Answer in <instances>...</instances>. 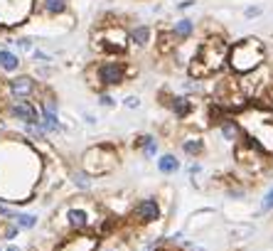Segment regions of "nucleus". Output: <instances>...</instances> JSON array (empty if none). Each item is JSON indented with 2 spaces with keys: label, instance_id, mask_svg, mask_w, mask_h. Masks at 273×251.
Segmentation results:
<instances>
[{
  "label": "nucleus",
  "instance_id": "37",
  "mask_svg": "<svg viewBox=\"0 0 273 251\" xmlns=\"http://www.w3.org/2000/svg\"><path fill=\"white\" fill-rule=\"evenodd\" d=\"M0 251H5V249H3V246H0Z\"/></svg>",
  "mask_w": 273,
  "mask_h": 251
},
{
  "label": "nucleus",
  "instance_id": "28",
  "mask_svg": "<svg viewBox=\"0 0 273 251\" xmlns=\"http://www.w3.org/2000/svg\"><path fill=\"white\" fill-rule=\"evenodd\" d=\"M15 212H17V209H12L8 202H0V219H3V222H12Z\"/></svg>",
  "mask_w": 273,
  "mask_h": 251
},
{
  "label": "nucleus",
  "instance_id": "4",
  "mask_svg": "<svg viewBox=\"0 0 273 251\" xmlns=\"http://www.w3.org/2000/svg\"><path fill=\"white\" fill-rule=\"evenodd\" d=\"M239 118V123L244 126V131L249 133L263 150H268L273 153V114L271 111H263L259 106H253V109H246L244 114L236 116Z\"/></svg>",
  "mask_w": 273,
  "mask_h": 251
},
{
  "label": "nucleus",
  "instance_id": "23",
  "mask_svg": "<svg viewBox=\"0 0 273 251\" xmlns=\"http://www.w3.org/2000/svg\"><path fill=\"white\" fill-rule=\"evenodd\" d=\"M12 222L17 224V227L23 229V231H32L34 227H37V214H27V212H15V217H12Z\"/></svg>",
  "mask_w": 273,
  "mask_h": 251
},
{
  "label": "nucleus",
  "instance_id": "21",
  "mask_svg": "<svg viewBox=\"0 0 273 251\" xmlns=\"http://www.w3.org/2000/svg\"><path fill=\"white\" fill-rule=\"evenodd\" d=\"M150 27L148 25H138V27H133L131 32H128V40H131V45L133 47H148L150 42Z\"/></svg>",
  "mask_w": 273,
  "mask_h": 251
},
{
  "label": "nucleus",
  "instance_id": "22",
  "mask_svg": "<svg viewBox=\"0 0 273 251\" xmlns=\"http://www.w3.org/2000/svg\"><path fill=\"white\" fill-rule=\"evenodd\" d=\"M194 32V23L190 17H182L177 23L172 25V34H175V40H190Z\"/></svg>",
  "mask_w": 273,
  "mask_h": 251
},
{
  "label": "nucleus",
  "instance_id": "25",
  "mask_svg": "<svg viewBox=\"0 0 273 251\" xmlns=\"http://www.w3.org/2000/svg\"><path fill=\"white\" fill-rule=\"evenodd\" d=\"M158 49L162 52V55H168V52H172L175 49V34L170 32H160L158 34Z\"/></svg>",
  "mask_w": 273,
  "mask_h": 251
},
{
  "label": "nucleus",
  "instance_id": "38",
  "mask_svg": "<svg viewBox=\"0 0 273 251\" xmlns=\"http://www.w3.org/2000/svg\"><path fill=\"white\" fill-rule=\"evenodd\" d=\"M30 251H37V249H30Z\"/></svg>",
  "mask_w": 273,
  "mask_h": 251
},
{
  "label": "nucleus",
  "instance_id": "7",
  "mask_svg": "<svg viewBox=\"0 0 273 251\" xmlns=\"http://www.w3.org/2000/svg\"><path fill=\"white\" fill-rule=\"evenodd\" d=\"M131 69L125 62H116V59H106V62H99L96 67L91 69V84L99 86V89H114V86H121L125 79H128Z\"/></svg>",
  "mask_w": 273,
  "mask_h": 251
},
{
  "label": "nucleus",
  "instance_id": "2",
  "mask_svg": "<svg viewBox=\"0 0 273 251\" xmlns=\"http://www.w3.org/2000/svg\"><path fill=\"white\" fill-rule=\"evenodd\" d=\"M227 64L236 77H246V74H251V71H256V69H261L266 64V45L259 37H246L234 47H229Z\"/></svg>",
  "mask_w": 273,
  "mask_h": 251
},
{
  "label": "nucleus",
  "instance_id": "12",
  "mask_svg": "<svg viewBox=\"0 0 273 251\" xmlns=\"http://www.w3.org/2000/svg\"><path fill=\"white\" fill-rule=\"evenodd\" d=\"M5 114L12 121H20L23 126H37L40 123V106L32 101H10L5 103Z\"/></svg>",
  "mask_w": 273,
  "mask_h": 251
},
{
  "label": "nucleus",
  "instance_id": "5",
  "mask_svg": "<svg viewBox=\"0 0 273 251\" xmlns=\"http://www.w3.org/2000/svg\"><path fill=\"white\" fill-rule=\"evenodd\" d=\"M116 165H118V150H116L111 143L91 146V148L84 150V155H81V170L89 172L91 177L108 175L111 170H116Z\"/></svg>",
  "mask_w": 273,
  "mask_h": 251
},
{
  "label": "nucleus",
  "instance_id": "20",
  "mask_svg": "<svg viewBox=\"0 0 273 251\" xmlns=\"http://www.w3.org/2000/svg\"><path fill=\"white\" fill-rule=\"evenodd\" d=\"M69 3L67 0H37V10L42 12V15H62V12H67Z\"/></svg>",
  "mask_w": 273,
  "mask_h": 251
},
{
  "label": "nucleus",
  "instance_id": "10",
  "mask_svg": "<svg viewBox=\"0 0 273 251\" xmlns=\"http://www.w3.org/2000/svg\"><path fill=\"white\" fill-rule=\"evenodd\" d=\"M40 126H42V131L47 136L64 131V126L59 121V103L52 94H45L42 101H40Z\"/></svg>",
  "mask_w": 273,
  "mask_h": 251
},
{
  "label": "nucleus",
  "instance_id": "17",
  "mask_svg": "<svg viewBox=\"0 0 273 251\" xmlns=\"http://www.w3.org/2000/svg\"><path fill=\"white\" fill-rule=\"evenodd\" d=\"M133 148H138L140 153H143V158H155L160 150V143L158 138L153 136V133H140V136H136V140H133Z\"/></svg>",
  "mask_w": 273,
  "mask_h": 251
},
{
  "label": "nucleus",
  "instance_id": "6",
  "mask_svg": "<svg viewBox=\"0 0 273 251\" xmlns=\"http://www.w3.org/2000/svg\"><path fill=\"white\" fill-rule=\"evenodd\" d=\"M268 150H263L253 138L244 131V136H241V140L234 146V158H236V163H239L241 168H246L249 172H261L266 165H268Z\"/></svg>",
  "mask_w": 273,
  "mask_h": 251
},
{
  "label": "nucleus",
  "instance_id": "39",
  "mask_svg": "<svg viewBox=\"0 0 273 251\" xmlns=\"http://www.w3.org/2000/svg\"><path fill=\"white\" fill-rule=\"evenodd\" d=\"M0 224H3V219H0Z\"/></svg>",
  "mask_w": 273,
  "mask_h": 251
},
{
  "label": "nucleus",
  "instance_id": "24",
  "mask_svg": "<svg viewBox=\"0 0 273 251\" xmlns=\"http://www.w3.org/2000/svg\"><path fill=\"white\" fill-rule=\"evenodd\" d=\"M69 177H71V183L77 185V190H81V192H89L91 187H94V183H91V175H89V172H84V170H74Z\"/></svg>",
  "mask_w": 273,
  "mask_h": 251
},
{
  "label": "nucleus",
  "instance_id": "19",
  "mask_svg": "<svg viewBox=\"0 0 273 251\" xmlns=\"http://www.w3.org/2000/svg\"><path fill=\"white\" fill-rule=\"evenodd\" d=\"M20 57L12 52V49H0V71H5V74H15L17 69H20Z\"/></svg>",
  "mask_w": 273,
  "mask_h": 251
},
{
  "label": "nucleus",
  "instance_id": "31",
  "mask_svg": "<svg viewBox=\"0 0 273 251\" xmlns=\"http://www.w3.org/2000/svg\"><path fill=\"white\" fill-rule=\"evenodd\" d=\"M199 172H202V163H197V160H192V163L187 165V175H190V177H197Z\"/></svg>",
  "mask_w": 273,
  "mask_h": 251
},
{
  "label": "nucleus",
  "instance_id": "8",
  "mask_svg": "<svg viewBox=\"0 0 273 251\" xmlns=\"http://www.w3.org/2000/svg\"><path fill=\"white\" fill-rule=\"evenodd\" d=\"M96 40V47L106 52V55H123L128 49V32H125L121 25H106L99 30V34L94 37Z\"/></svg>",
  "mask_w": 273,
  "mask_h": 251
},
{
  "label": "nucleus",
  "instance_id": "16",
  "mask_svg": "<svg viewBox=\"0 0 273 251\" xmlns=\"http://www.w3.org/2000/svg\"><path fill=\"white\" fill-rule=\"evenodd\" d=\"M205 136L202 133H187V136H182L180 140V150L187 155V158H192L197 160L202 153H205Z\"/></svg>",
  "mask_w": 273,
  "mask_h": 251
},
{
  "label": "nucleus",
  "instance_id": "9",
  "mask_svg": "<svg viewBox=\"0 0 273 251\" xmlns=\"http://www.w3.org/2000/svg\"><path fill=\"white\" fill-rule=\"evenodd\" d=\"M160 217H162V209H160L158 197H143L131 209V219H133V224H138V227L155 224V222H160Z\"/></svg>",
  "mask_w": 273,
  "mask_h": 251
},
{
  "label": "nucleus",
  "instance_id": "14",
  "mask_svg": "<svg viewBox=\"0 0 273 251\" xmlns=\"http://www.w3.org/2000/svg\"><path fill=\"white\" fill-rule=\"evenodd\" d=\"M165 106L170 109V114L175 118H180V121H187V118H192V114L197 111V101L190 99L187 94H170V96H165Z\"/></svg>",
  "mask_w": 273,
  "mask_h": 251
},
{
  "label": "nucleus",
  "instance_id": "27",
  "mask_svg": "<svg viewBox=\"0 0 273 251\" xmlns=\"http://www.w3.org/2000/svg\"><path fill=\"white\" fill-rule=\"evenodd\" d=\"M229 231H231L234 239H249L251 234H253V227L251 224H239V227H231Z\"/></svg>",
  "mask_w": 273,
  "mask_h": 251
},
{
  "label": "nucleus",
  "instance_id": "26",
  "mask_svg": "<svg viewBox=\"0 0 273 251\" xmlns=\"http://www.w3.org/2000/svg\"><path fill=\"white\" fill-rule=\"evenodd\" d=\"M17 231H20V227H17L15 222H3V224H0V239L12 241L17 237Z\"/></svg>",
  "mask_w": 273,
  "mask_h": 251
},
{
  "label": "nucleus",
  "instance_id": "32",
  "mask_svg": "<svg viewBox=\"0 0 273 251\" xmlns=\"http://www.w3.org/2000/svg\"><path fill=\"white\" fill-rule=\"evenodd\" d=\"M123 106L125 109H140V96H125Z\"/></svg>",
  "mask_w": 273,
  "mask_h": 251
},
{
  "label": "nucleus",
  "instance_id": "13",
  "mask_svg": "<svg viewBox=\"0 0 273 251\" xmlns=\"http://www.w3.org/2000/svg\"><path fill=\"white\" fill-rule=\"evenodd\" d=\"M99 249V237L94 231L86 234H69L57 244L54 251H96Z\"/></svg>",
  "mask_w": 273,
  "mask_h": 251
},
{
  "label": "nucleus",
  "instance_id": "15",
  "mask_svg": "<svg viewBox=\"0 0 273 251\" xmlns=\"http://www.w3.org/2000/svg\"><path fill=\"white\" fill-rule=\"evenodd\" d=\"M219 128V136H222V140H227V143H231V146H236L241 140V136H244V126L239 123V118L236 116H229V118H224L222 123L216 126Z\"/></svg>",
  "mask_w": 273,
  "mask_h": 251
},
{
  "label": "nucleus",
  "instance_id": "34",
  "mask_svg": "<svg viewBox=\"0 0 273 251\" xmlns=\"http://www.w3.org/2000/svg\"><path fill=\"white\" fill-rule=\"evenodd\" d=\"M244 15H246V17H256V15H261V8H259V5H253V8H246V10H244Z\"/></svg>",
  "mask_w": 273,
  "mask_h": 251
},
{
  "label": "nucleus",
  "instance_id": "29",
  "mask_svg": "<svg viewBox=\"0 0 273 251\" xmlns=\"http://www.w3.org/2000/svg\"><path fill=\"white\" fill-rule=\"evenodd\" d=\"M261 212H263V214L273 212V187H271V190H268L266 194H263V200H261Z\"/></svg>",
  "mask_w": 273,
  "mask_h": 251
},
{
  "label": "nucleus",
  "instance_id": "11",
  "mask_svg": "<svg viewBox=\"0 0 273 251\" xmlns=\"http://www.w3.org/2000/svg\"><path fill=\"white\" fill-rule=\"evenodd\" d=\"M5 92L10 96L12 101H30L32 96L40 94V84L32 79V77H27V74H20V77H12L8 79L5 84Z\"/></svg>",
  "mask_w": 273,
  "mask_h": 251
},
{
  "label": "nucleus",
  "instance_id": "1",
  "mask_svg": "<svg viewBox=\"0 0 273 251\" xmlns=\"http://www.w3.org/2000/svg\"><path fill=\"white\" fill-rule=\"evenodd\" d=\"M229 62V45L222 37H209L194 49L190 59V77L197 81L209 79L212 74H219Z\"/></svg>",
  "mask_w": 273,
  "mask_h": 251
},
{
  "label": "nucleus",
  "instance_id": "3",
  "mask_svg": "<svg viewBox=\"0 0 273 251\" xmlns=\"http://www.w3.org/2000/svg\"><path fill=\"white\" fill-rule=\"evenodd\" d=\"M103 214H99V207L96 202H69V205L62 207V222H64V229L69 234H86V231H94L99 219Z\"/></svg>",
  "mask_w": 273,
  "mask_h": 251
},
{
  "label": "nucleus",
  "instance_id": "35",
  "mask_svg": "<svg viewBox=\"0 0 273 251\" xmlns=\"http://www.w3.org/2000/svg\"><path fill=\"white\" fill-rule=\"evenodd\" d=\"M192 5H194V0H185V3H180L177 8H180V10H187V8H192Z\"/></svg>",
  "mask_w": 273,
  "mask_h": 251
},
{
  "label": "nucleus",
  "instance_id": "33",
  "mask_svg": "<svg viewBox=\"0 0 273 251\" xmlns=\"http://www.w3.org/2000/svg\"><path fill=\"white\" fill-rule=\"evenodd\" d=\"M17 47L25 52H32V40H17Z\"/></svg>",
  "mask_w": 273,
  "mask_h": 251
},
{
  "label": "nucleus",
  "instance_id": "18",
  "mask_svg": "<svg viewBox=\"0 0 273 251\" xmlns=\"http://www.w3.org/2000/svg\"><path fill=\"white\" fill-rule=\"evenodd\" d=\"M155 168H158L160 175H175V172L182 168V163L175 153H162V155L155 160Z\"/></svg>",
  "mask_w": 273,
  "mask_h": 251
},
{
  "label": "nucleus",
  "instance_id": "36",
  "mask_svg": "<svg viewBox=\"0 0 273 251\" xmlns=\"http://www.w3.org/2000/svg\"><path fill=\"white\" fill-rule=\"evenodd\" d=\"M96 251H118V249H114V246H99Z\"/></svg>",
  "mask_w": 273,
  "mask_h": 251
},
{
  "label": "nucleus",
  "instance_id": "30",
  "mask_svg": "<svg viewBox=\"0 0 273 251\" xmlns=\"http://www.w3.org/2000/svg\"><path fill=\"white\" fill-rule=\"evenodd\" d=\"M99 103H101L103 109H114V106H116V99L108 92H99Z\"/></svg>",
  "mask_w": 273,
  "mask_h": 251
}]
</instances>
